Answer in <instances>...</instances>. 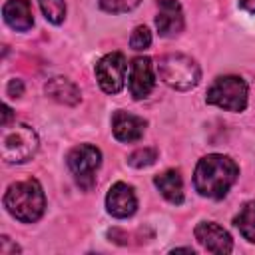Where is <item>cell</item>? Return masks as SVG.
<instances>
[{
    "mask_svg": "<svg viewBox=\"0 0 255 255\" xmlns=\"http://www.w3.org/2000/svg\"><path fill=\"white\" fill-rule=\"evenodd\" d=\"M239 175L237 163L221 153H209L201 157L193 171V187L201 197L221 199L227 195Z\"/></svg>",
    "mask_w": 255,
    "mask_h": 255,
    "instance_id": "1",
    "label": "cell"
},
{
    "mask_svg": "<svg viewBox=\"0 0 255 255\" xmlns=\"http://www.w3.org/2000/svg\"><path fill=\"white\" fill-rule=\"evenodd\" d=\"M6 211L22 223H34L44 215L46 195L38 179H24L12 183L4 193Z\"/></svg>",
    "mask_w": 255,
    "mask_h": 255,
    "instance_id": "2",
    "label": "cell"
},
{
    "mask_svg": "<svg viewBox=\"0 0 255 255\" xmlns=\"http://www.w3.org/2000/svg\"><path fill=\"white\" fill-rule=\"evenodd\" d=\"M157 76L159 80L179 92H187L195 88L201 80L199 64L185 54H165L159 58L157 64Z\"/></svg>",
    "mask_w": 255,
    "mask_h": 255,
    "instance_id": "3",
    "label": "cell"
},
{
    "mask_svg": "<svg viewBox=\"0 0 255 255\" xmlns=\"http://www.w3.org/2000/svg\"><path fill=\"white\" fill-rule=\"evenodd\" d=\"M40 147L38 133L26 124H14L2 128L0 153L6 163H26L36 155Z\"/></svg>",
    "mask_w": 255,
    "mask_h": 255,
    "instance_id": "4",
    "label": "cell"
},
{
    "mask_svg": "<svg viewBox=\"0 0 255 255\" xmlns=\"http://www.w3.org/2000/svg\"><path fill=\"white\" fill-rule=\"evenodd\" d=\"M205 102L227 112H243L247 106V84L233 74L219 76L207 88Z\"/></svg>",
    "mask_w": 255,
    "mask_h": 255,
    "instance_id": "5",
    "label": "cell"
},
{
    "mask_svg": "<svg viewBox=\"0 0 255 255\" xmlns=\"http://www.w3.org/2000/svg\"><path fill=\"white\" fill-rule=\"evenodd\" d=\"M66 163H68L76 183L82 189L90 191L96 183V171L102 163V153L98 147H94L90 143H80V145L70 149Z\"/></svg>",
    "mask_w": 255,
    "mask_h": 255,
    "instance_id": "6",
    "label": "cell"
},
{
    "mask_svg": "<svg viewBox=\"0 0 255 255\" xmlns=\"http://www.w3.org/2000/svg\"><path fill=\"white\" fill-rule=\"evenodd\" d=\"M96 80L106 94H118L126 80V58L122 52H110L96 64Z\"/></svg>",
    "mask_w": 255,
    "mask_h": 255,
    "instance_id": "7",
    "label": "cell"
},
{
    "mask_svg": "<svg viewBox=\"0 0 255 255\" xmlns=\"http://www.w3.org/2000/svg\"><path fill=\"white\" fill-rule=\"evenodd\" d=\"M128 86L133 100H143L151 94L155 86V74H153V62L147 56H137L131 60Z\"/></svg>",
    "mask_w": 255,
    "mask_h": 255,
    "instance_id": "8",
    "label": "cell"
},
{
    "mask_svg": "<svg viewBox=\"0 0 255 255\" xmlns=\"http://www.w3.org/2000/svg\"><path fill=\"white\" fill-rule=\"evenodd\" d=\"M195 239L209 253L225 255V253H229L233 249L231 235L221 225H217L213 221H201V223H197L195 225Z\"/></svg>",
    "mask_w": 255,
    "mask_h": 255,
    "instance_id": "9",
    "label": "cell"
},
{
    "mask_svg": "<svg viewBox=\"0 0 255 255\" xmlns=\"http://www.w3.org/2000/svg\"><path fill=\"white\" fill-rule=\"evenodd\" d=\"M106 209L110 215H114L118 219H126L129 215H133L137 209V197H135L133 187L124 181L114 183L106 195Z\"/></svg>",
    "mask_w": 255,
    "mask_h": 255,
    "instance_id": "10",
    "label": "cell"
},
{
    "mask_svg": "<svg viewBox=\"0 0 255 255\" xmlns=\"http://www.w3.org/2000/svg\"><path fill=\"white\" fill-rule=\"evenodd\" d=\"M145 126L147 122L139 116H133V114H128L124 110H118L114 116H112V131H114V137L122 143H133L137 139H141L143 131H145Z\"/></svg>",
    "mask_w": 255,
    "mask_h": 255,
    "instance_id": "11",
    "label": "cell"
},
{
    "mask_svg": "<svg viewBox=\"0 0 255 255\" xmlns=\"http://www.w3.org/2000/svg\"><path fill=\"white\" fill-rule=\"evenodd\" d=\"M159 36L175 38L183 30V10L177 0H159V12L155 18Z\"/></svg>",
    "mask_w": 255,
    "mask_h": 255,
    "instance_id": "12",
    "label": "cell"
},
{
    "mask_svg": "<svg viewBox=\"0 0 255 255\" xmlns=\"http://www.w3.org/2000/svg\"><path fill=\"white\" fill-rule=\"evenodd\" d=\"M2 16L4 22L16 32H28L34 26V12L30 0H6Z\"/></svg>",
    "mask_w": 255,
    "mask_h": 255,
    "instance_id": "13",
    "label": "cell"
},
{
    "mask_svg": "<svg viewBox=\"0 0 255 255\" xmlns=\"http://www.w3.org/2000/svg\"><path fill=\"white\" fill-rule=\"evenodd\" d=\"M44 92H46V96H50L52 100H56L58 104H64V106H76L80 102L78 86L72 80L62 78V76L48 80L44 86Z\"/></svg>",
    "mask_w": 255,
    "mask_h": 255,
    "instance_id": "14",
    "label": "cell"
},
{
    "mask_svg": "<svg viewBox=\"0 0 255 255\" xmlns=\"http://www.w3.org/2000/svg\"><path fill=\"white\" fill-rule=\"evenodd\" d=\"M153 183H155V187L159 189V193H161L169 203L179 205V203L183 201V181H181L179 171L167 169V171H163L161 175H155Z\"/></svg>",
    "mask_w": 255,
    "mask_h": 255,
    "instance_id": "15",
    "label": "cell"
},
{
    "mask_svg": "<svg viewBox=\"0 0 255 255\" xmlns=\"http://www.w3.org/2000/svg\"><path fill=\"white\" fill-rule=\"evenodd\" d=\"M233 223H235V227L239 229V233L247 241H253L255 243V199L253 201H247L239 209V213L235 215Z\"/></svg>",
    "mask_w": 255,
    "mask_h": 255,
    "instance_id": "16",
    "label": "cell"
},
{
    "mask_svg": "<svg viewBox=\"0 0 255 255\" xmlns=\"http://www.w3.org/2000/svg\"><path fill=\"white\" fill-rule=\"evenodd\" d=\"M48 22L62 24L66 18V0H38Z\"/></svg>",
    "mask_w": 255,
    "mask_h": 255,
    "instance_id": "17",
    "label": "cell"
},
{
    "mask_svg": "<svg viewBox=\"0 0 255 255\" xmlns=\"http://www.w3.org/2000/svg\"><path fill=\"white\" fill-rule=\"evenodd\" d=\"M157 159V149L153 147H143V149H135L129 157H128V163L135 169H143V167H149L153 165Z\"/></svg>",
    "mask_w": 255,
    "mask_h": 255,
    "instance_id": "18",
    "label": "cell"
},
{
    "mask_svg": "<svg viewBox=\"0 0 255 255\" xmlns=\"http://www.w3.org/2000/svg\"><path fill=\"white\" fill-rule=\"evenodd\" d=\"M100 8L104 12H110V14H126V12H131L135 10L141 0H98Z\"/></svg>",
    "mask_w": 255,
    "mask_h": 255,
    "instance_id": "19",
    "label": "cell"
},
{
    "mask_svg": "<svg viewBox=\"0 0 255 255\" xmlns=\"http://www.w3.org/2000/svg\"><path fill=\"white\" fill-rule=\"evenodd\" d=\"M129 46L135 52H143L151 46V32L145 26H135L131 36H129Z\"/></svg>",
    "mask_w": 255,
    "mask_h": 255,
    "instance_id": "20",
    "label": "cell"
},
{
    "mask_svg": "<svg viewBox=\"0 0 255 255\" xmlns=\"http://www.w3.org/2000/svg\"><path fill=\"white\" fill-rule=\"evenodd\" d=\"M0 253H2V255H10V253H20V247H18L16 243H12L8 235H2V237H0Z\"/></svg>",
    "mask_w": 255,
    "mask_h": 255,
    "instance_id": "21",
    "label": "cell"
},
{
    "mask_svg": "<svg viewBox=\"0 0 255 255\" xmlns=\"http://www.w3.org/2000/svg\"><path fill=\"white\" fill-rule=\"evenodd\" d=\"M6 92H8V96H10V98H20V96L24 94V84H22V80H18V78L10 80V82H8V88H6Z\"/></svg>",
    "mask_w": 255,
    "mask_h": 255,
    "instance_id": "22",
    "label": "cell"
},
{
    "mask_svg": "<svg viewBox=\"0 0 255 255\" xmlns=\"http://www.w3.org/2000/svg\"><path fill=\"white\" fill-rule=\"evenodd\" d=\"M239 8L249 14H255V0H239Z\"/></svg>",
    "mask_w": 255,
    "mask_h": 255,
    "instance_id": "23",
    "label": "cell"
},
{
    "mask_svg": "<svg viewBox=\"0 0 255 255\" xmlns=\"http://www.w3.org/2000/svg\"><path fill=\"white\" fill-rule=\"evenodd\" d=\"M10 120H12V110H10V106H2V128L4 126H8L10 124Z\"/></svg>",
    "mask_w": 255,
    "mask_h": 255,
    "instance_id": "24",
    "label": "cell"
},
{
    "mask_svg": "<svg viewBox=\"0 0 255 255\" xmlns=\"http://www.w3.org/2000/svg\"><path fill=\"white\" fill-rule=\"evenodd\" d=\"M171 253H191L193 255V249L191 247H177V249H171Z\"/></svg>",
    "mask_w": 255,
    "mask_h": 255,
    "instance_id": "25",
    "label": "cell"
}]
</instances>
